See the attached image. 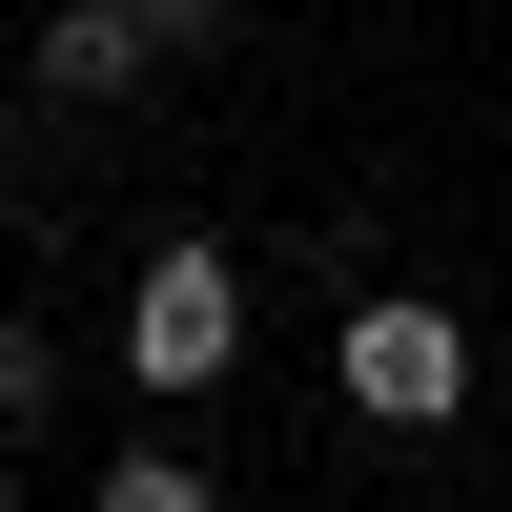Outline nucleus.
<instances>
[{"label": "nucleus", "mask_w": 512, "mask_h": 512, "mask_svg": "<svg viewBox=\"0 0 512 512\" xmlns=\"http://www.w3.org/2000/svg\"><path fill=\"white\" fill-rule=\"evenodd\" d=\"M226 369H246V267L226 246H144V287H123V390L205 410Z\"/></svg>", "instance_id": "1"}, {"label": "nucleus", "mask_w": 512, "mask_h": 512, "mask_svg": "<svg viewBox=\"0 0 512 512\" xmlns=\"http://www.w3.org/2000/svg\"><path fill=\"white\" fill-rule=\"evenodd\" d=\"M328 369H349V410H369V431H451V410H472V328H451V308H410V287H369Z\"/></svg>", "instance_id": "2"}, {"label": "nucleus", "mask_w": 512, "mask_h": 512, "mask_svg": "<svg viewBox=\"0 0 512 512\" xmlns=\"http://www.w3.org/2000/svg\"><path fill=\"white\" fill-rule=\"evenodd\" d=\"M205 41H226V0H41V82L62 103H123V82L205 62Z\"/></svg>", "instance_id": "3"}, {"label": "nucleus", "mask_w": 512, "mask_h": 512, "mask_svg": "<svg viewBox=\"0 0 512 512\" xmlns=\"http://www.w3.org/2000/svg\"><path fill=\"white\" fill-rule=\"evenodd\" d=\"M103 512H205V451H185V431H144V451H103Z\"/></svg>", "instance_id": "4"}, {"label": "nucleus", "mask_w": 512, "mask_h": 512, "mask_svg": "<svg viewBox=\"0 0 512 512\" xmlns=\"http://www.w3.org/2000/svg\"><path fill=\"white\" fill-rule=\"evenodd\" d=\"M41 390H62V349H41L21 308H0V431H41Z\"/></svg>", "instance_id": "5"}, {"label": "nucleus", "mask_w": 512, "mask_h": 512, "mask_svg": "<svg viewBox=\"0 0 512 512\" xmlns=\"http://www.w3.org/2000/svg\"><path fill=\"white\" fill-rule=\"evenodd\" d=\"M0 492H21V431H0Z\"/></svg>", "instance_id": "6"}, {"label": "nucleus", "mask_w": 512, "mask_h": 512, "mask_svg": "<svg viewBox=\"0 0 512 512\" xmlns=\"http://www.w3.org/2000/svg\"><path fill=\"white\" fill-rule=\"evenodd\" d=\"M0 164H21V103H0Z\"/></svg>", "instance_id": "7"}]
</instances>
